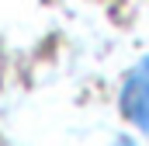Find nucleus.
Masks as SVG:
<instances>
[{
	"label": "nucleus",
	"instance_id": "obj_1",
	"mask_svg": "<svg viewBox=\"0 0 149 146\" xmlns=\"http://www.w3.org/2000/svg\"><path fill=\"white\" fill-rule=\"evenodd\" d=\"M125 111H128V118L132 122H139L142 129L149 132V66L135 73L132 80H128V87H125Z\"/></svg>",
	"mask_w": 149,
	"mask_h": 146
},
{
	"label": "nucleus",
	"instance_id": "obj_2",
	"mask_svg": "<svg viewBox=\"0 0 149 146\" xmlns=\"http://www.w3.org/2000/svg\"><path fill=\"white\" fill-rule=\"evenodd\" d=\"M118 146H132V143H118Z\"/></svg>",
	"mask_w": 149,
	"mask_h": 146
}]
</instances>
